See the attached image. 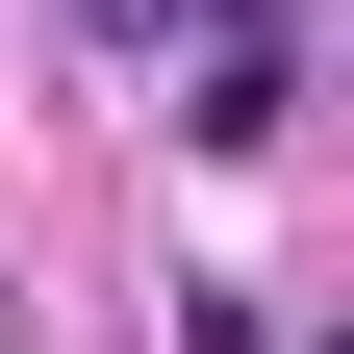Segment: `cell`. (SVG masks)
I'll return each mask as SVG.
<instances>
[{
    "mask_svg": "<svg viewBox=\"0 0 354 354\" xmlns=\"http://www.w3.org/2000/svg\"><path fill=\"white\" fill-rule=\"evenodd\" d=\"M177 127H203V152H279V127H304V26H279V0H228V26H203Z\"/></svg>",
    "mask_w": 354,
    "mask_h": 354,
    "instance_id": "cell-1",
    "label": "cell"
},
{
    "mask_svg": "<svg viewBox=\"0 0 354 354\" xmlns=\"http://www.w3.org/2000/svg\"><path fill=\"white\" fill-rule=\"evenodd\" d=\"M177 354H279V329H253V304H228V279H203V304H177Z\"/></svg>",
    "mask_w": 354,
    "mask_h": 354,
    "instance_id": "cell-2",
    "label": "cell"
},
{
    "mask_svg": "<svg viewBox=\"0 0 354 354\" xmlns=\"http://www.w3.org/2000/svg\"><path fill=\"white\" fill-rule=\"evenodd\" d=\"M76 26H102V51H152V26H203V0H76Z\"/></svg>",
    "mask_w": 354,
    "mask_h": 354,
    "instance_id": "cell-3",
    "label": "cell"
}]
</instances>
